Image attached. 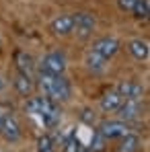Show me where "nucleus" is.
Returning a JSON list of instances; mask_svg holds the SVG:
<instances>
[{
  "instance_id": "a211bd4d",
  "label": "nucleus",
  "mask_w": 150,
  "mask_h": 152,
  "mask_svg": "<svg viewBox=\"0 0 150 152\" xmlns=\"http://www.w3.org/2000/svg\"><path fill=\"white\" fill-rule=\"evenodd\" d=\"M37 152H53V142L50 136H41L37 140Z\"/></svg>"
},
{
  "instance_id": "aec40b11",
  "label": "nucleus",
  "mask_w": 150,
  "mask_h": 152,
  "mask_svg": "<svg viewBox=\"0 0 150 152\" xmlns=\"http://www.w3.org/2000/svg\"><path fill=\"white\" fill-rule=\"evenodd\" d=\"M117 4H119L121 10H132L134 4H136V0H117Z\"/></svg>"
},
{
  "instance_id": "f257e3e1",
  "label": "nucleus",
  "mask_w": 150,
  "mask_h": 152,
  "mask_svg": "<svg viewBox=\"0 0 150 152\" xmlns=\"http://www.w3.org/2000/svg\"><path fill=\"white\" fill-rule=\"evenodd\" d=\"M25 109H27L29 115L39 117V121L48 127V129L56 127L62 121V111H60L58 103L48 99V97H33V99H29Z\"/></svg>"
},
{
  "instance_id": "6ab92c4d",
  "label": "nucleus",
  "mask_w": 150,
  "mask_h": 152,
  "mask_svg": "<svg viewBox=\"0 0 150 152\" xmlns=\"http://www.w3.org/2000/svg\"><path fill=\"white\" fill-rule=\"evenodd\" d=\"M105 148V138L99 134V129L93 134V146H91V152H99Z\"/></svg>"
},
{
  "instance_id": "1a4fd4ad",
  "label": "nucleus",
  "mask_w": 150,
  "mask_h": 152,
  "mask_svg": "<svg viewBox=\"0 0 150 152\" xmlns=\"http://www.w3.org/2000/svg\"><path fill=\"white\" fill-rule=\"evenodd\" d=\"M72 29H74V15H60L58 19L51 21V33L58 37L70 35Z\"/></svg>"
},
{
  "instance_id": "412c9836",
  "label": "nucleus",
  "mask_w": 150,
  "mask_h": 152,
  "mask_svg": "<svg viewBox=\"0 0 150 152\" xmlns=\"http://www.w3.org/2000/svg\"><path fill=\"white\" fill-rule=\"evenodd\" d=\"M82 119H84L86 124H93V121H95V115H91V111H82Z\"/></svg>"
},
{
  "instance_id": "dca6fc26",
  "label": "nucleus",
  "mask_w": 150,
  "mask_h": 152,
  "mask_svg": "<svg viewBox=\"0 0 150 152\" xmlns=\"http://www.w3.org/2000/svg\"><path fill=\"white\" fill-rule=\"evenodd\" d=\"M140 148V140L132 134H125L121 138V144H119V152H138Z\"/></svg>"
},
{
  "instance_id": "4be33fe9",
  "label": "nucleus",
  "mask_w": 150,
  "mask_h": 152,
  "mask_svg": "<svg viewBox=\"0 0 150 152\" xmlns=\"http://www.w3.org/2000/svg\"><path fill=\"white\" fill-rule=\"evenodd\" d=\"M0 124H2V107H0Z\"/></svg>"
},
{
  "instance_id": "f3484780",
  "label": "nucleus",
  "mask_w": 150,
  "mask_h": 152,
  "mask_svg": "<svg viewBox=\"0 0 150 152\" xmlns=\"http://www.w3.org/2000/svg\"><path fill=\"white\" fill-rule=\"evenodd\" d=\"M132 12H134L136 19H146L148 17V0H136Z\"/></svg>"
},
{
  "instance_id": "39448f33",
  "label": "nucleus",
  "mask_w": 150,
  "mask_h": 152,
  "mask_svg": "<svg viewBox=\"0 0 150 152\" xmlns=\"http://www.w3.org/2000/svg\"><path fill=\"white\" fill-rule=\"evenodd\" d=\"M93 31H95V17L89 12H76L72 33H76L80 39H89L93 35Z\"/></svg>"
},
{
  "instance_id": "9b49d317",
  "label": "nucleus",
  "mask_w": 150,
  "mask_h": 152,
  "mask_svg": "<svg viewBox=\"0 0 150 152\" xmlns=\"http://www.w3.org/2000/svg\"><path fill=\"white\" fill-rule=\"evenodd\" d=\"M15 62H17V68L21 74L33 76V70H35V64H33V58L25 53V51H17L15 53Z\"/></svg>"
},
{
  "instance_id": "ddd939ff",
  "label": "nucleus",
  "mask_w": 150,
  "mask_h": 152,
  "mask_svg": "<svg viewBox=\"0 0 150 152\" xmlns=\"http://www.w3.org/2000/svg\"><path fill=\"white\" fill-rule=\"evenodd\" d=\"M15 88H17V93L19 95H31L33 93V88H35V82H33V76H27V74H17L15 78Z\"/></svg>"
},
{
  "instance_id": "0eeeda50",
  "label": "nucleus",
  "mask_w": 150,
  "mask_h": 152,
  "mask_svg": "<svg viewBox=\"0 0 150 152\" xmlns=\"http://www.w3.org/2000/svg\"><path fill=\"white\" fill-rule=\"evenodd\" d=\"M115 111H117V117L121 121H132V119H136L142 113V105H140L138 99H124V103Z\"/></svg>"
},
{
  "instance_id": "f03ea898",
  "label": "nucleus",
  "mask_w": 150,
  "mask_h": 152,
  "mask_svg": "<svg viewBox=\"0 0 150 152\" xmlns=\"http://www.w3.org/2000/svg\"><path fill=\"white\" fill-rule=\"evenodd\" d=\"M39 86L43 95L56 103H64L70 99V84L64 78V74H50L39 70Z\"/></svg>"
},
{
  "instance_id": "2eb2a0df",
  "label": "nucleus",
  "mask_w": 150,
  "mask_h": 152,
  "mask_svg": "<svg viewBox=\"0 0 150 152\" xmlns=\"http://www.w3.org/2000/svg\"><path fill=\"white\" fill-rule=\"evenodd\" d=\"M107 62H109V60L101 58L99 53H95L93 50L89 51V56H86V66H89V70H93L95 74H99V72H103V70L107 68Z\"/></svg>"
},
{
  "instance_id": "4468645a",
  "label": "nucleus",
  "mask_w": 150,
  "mask_h": 152,
  "mask_svg": "<svg viewBox=\"0 0 150 152\" xmlns=\"http://www.w3.org/2000/svg\"><path fill=\"white\" fill-rule=\"evenodd\" d=\"M127 50L136 60H148V41L144 39H132L127 43Z\"/></svg>"
},
{
  "instance_id": "423d86ee",
  "label": "nucleus",
  "mask_w": 150,
  "mask_h": 152,
  "mask_svg": "<svg viewBox=\"0 0 150 152\" xmlns=\"http://www.w3.org/2000/svg\"><path fill=\"white\" fill-rule=\"evenodd\" d=\"M119 48L121 45H119V41L115 37H101V39H97L93 43V51L99 53L101 58H105V60H111L119 51Z\"/></svg>"
},
{
  "instance_id": "6e6552de",
  "label": "nucleus",
  "mask_w": 150,
  "mask_h": 152,
  "mask_svg": "<svg viewBox=\"0 0 150 152\" xmlns=\"http://www.w3.org/2000/svg\"><path fill=\"white\" fill-rule=\"evenodd\" d=\"M99 134L105 138V140L124 138L125 134H130V127H127V124H124L121 119H119V121H105V124H101Z\"/></svg>"
},
{
  "instance_id": "7ed1b4c3",
  "label": "nucleus",
  "mask_w": 150,
  "mask_h": 152,
  "mask_svg": "<svg viewBox=\"0 0 150 152\" xmlns=\"http://www.w3.org/2000/svg\"><path fill=\"white\" fill-rule=\"evenodd\" d=\"M0 134H2V138H4L6 142H10V144L19 142V138H21V127H19V121H17V117L12 115V111H4V109H2V124H0Z\"/></svg>"
},
{
  "instance_id": "20e7f679",
  "label": "nucleus",
  "mask_w": 150,
  "mask_h": 152,
  "mask_svg": "<svg viewBox=\"0 0 150 152\" xmlns=\"http://www.w3.org/2000/svg\"><path fill=\"white\" fill-rule=\"evenodd\" d=\"M41 72H50V74H64L66 70V56L60 51H51L48 56H43L41 64H39Z\"/></svg>"
},
{
  "instance_id": "9d476101",
  "label": "nucleus",
  "mask_w": 150,
  "mask_h": 152,
  "mask_svg": "<svg viewBox=\"0 0 150 152\" xmlns=\"http://www.w3.org/2000/svg\"><path fill=\"white\" fill-rule=\"evenodd\" d=\"M117 93L124 97V99H142V95H144V88H142V84H138V82H134V80H125L121 82L119 86H117Z\"/></svg>"
},
{
  "instance_id": "f8f14e48",
  "label": "nucleus",
  "mask_w": 150,
  "mask_h": 152,
  "mask_svg": "<svg viewBox=\"0 0 150 152\" xmlns=\"http://www.w3.org/2000/svg\"><path fill=\"white\" fill-rule=\"evenodd\" d=\"M121 103H124V97H121V95L117 93V88H115V91L105 93V97L101 99V109H103V111H115Z\"/></svg>"
}]
</instances>
